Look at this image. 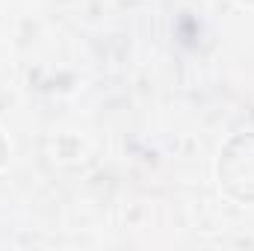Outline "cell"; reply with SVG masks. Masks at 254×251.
<instances>
[{"mask_svg":"<svg viewBox=\"0 0 254 251\" xmlns=\"http://www.w3.org/2000/svg\"><path fill=\"white\" fill-rule=\"evenodd\" d=\"M219 187L234 201L254 204V133H237L219 154Z\"/></svg>","mask_w":254,"mask_h":251,"instance_id":"1","label":"cell"},{"mask_svg":"<svg viewBox=\"0 0 254 251\" xmlns=\"http://www.w3.org/2000/svg\"><path fill=\"white\" fill-rule=\"evenodd\" d=\"M3 160H6V142H3V136H0V166H3Z\"/></svg>","mask_w":254,"mask_h":251,"instance_id":"2","label":"cell"},{"mask_svg":"<svg viewBox=\"0 0 254 251\" xmlns=\"http://www.w3.org/2000/svg\"><path fill=\"white\" fill-rule=\"evenodd\" d=\"M240 3H254V0H240Z\"/></svg>","mask_w":254,"mask_h":251,"instance_id":"3","label":"cell"}]
</instances>
